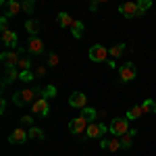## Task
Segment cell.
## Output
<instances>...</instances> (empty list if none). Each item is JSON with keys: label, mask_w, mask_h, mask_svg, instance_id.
I'll list each match as a JSON object with an SVG mask.
<instances>
[{"label": "cell", "mask_w": 156, "mask_h": 156, "mask_svg": "<svg viewBox=\"0 0 156 156\" xmlns=\"http://www.w3.org/2000/svg\"><path fill=\"white\" fill-rule=\"evenodd\" d=\"M100 146L106 148V150H110V152H119L121 148H123L119 137H112V140H100Z\"/></svg>", "instance_id": "obj_15"}, {"label": "cell", "mask_w": 156, "mask_h": 156, "mask_svg": "<svg viewBox=\"0 0 156 156\" xmlns=\"http://www.w3.org/2000/svg\"><path fill=\"white\" fill-rule=\"evenodd\" d=\"M44 75H46V65H44V67H37V69H36V77H44Z\"/></svg>", "instance_id": "obj_32"}, {"label": "cell", "mask_w": 156, "mask_h": 156, "mask_svg": "<svg viewBox=\"0 0 156 156\" xmlns=\"http://www.w3.org/2000/svg\"><path fill=\"white\" fill-rule=\"evenodd\" d=\"M37 98H46V90H42V87H25V90H19V92L12 94V102L17 106H23L29 100L36 102Z\"/></svg>", "instance_id": "obj_1"}, {"label": "cell", "mask_w": 156, "mask_h": 156, "mask_svg": "<svg viewBox=\"0 0 156 156\" xmlns=\"http://www.w3.org/2000/svg\"><path fill=\"white\" fill-rule=\"evenodd\" d=\"M123 52H125V44H115L112 48L108 50V54L112 56V60H115V58H119V56L123 54Z\"/></svg>", "instance_id": "obj_22"}, {"label": "cell", "mask_w": 156, "mask_h": 156, "mask_svg": "<svg viewBox=\"0 0 156 156\" xmlns=\"http://www.w3.org/2000/svg\"><path fill=\"white\" fill-rule=\"evenodd\" d=\"M56 21H58V25H60V27H69V29H71V27H73V23H75V19H73V17L69 15V12H58Z\"/></svg>", "instance_id": "obj_17"}, {"label": "cell", "mask_w": 156, "mask_h": 156, "mask_svg": "<svg viewBox=\"0 0 156 156\" xmlns=\"http://www.w3.org/2000/svg\"><path fill=\"white\" fill-rule=\"evenodd\" d=\"M135 75H137V69H135V65H133V62H125V65H121V67H119L121 81L129 83V81H133V79H135Z\"/></svg>", "instance_id": "obj_6"}, {"label": "cell", "mask_w": 156, "mask_h": 156, "mask_svg": "<svg viewBox=\"0 0 156 156\" xmlns=\"http://www.w3.org/2000/svg\"><path fill=\"white\" fill-rule=\"evenodd\" d=\"M31 112L36 115V117H42V119H46L50 112V104H48V98H37L36 102H31Z\"/></svg>", "instance_id": "obj_5"}, {"label": "cell", "mask_w": 156, "mask_h": 156, "mask_svg": "<svg viewBox=\"0 0 156 156\" xmlns=\"http://www.w3.org/2000/svg\"><path fill=\"white\" fill-rule=\"evenodd\" d=\"M119 12L127 19H135L140 17V9H137V2H123L119 6Z\"/></svg>", "instance_id": "obj_10"}, {"label": "cell", "mask_w": 156, "mask_h": 156, "mask_svg": "<svg viewBox=\"0 0 156 156\" xmlns=\"http://www.w3.org/2000/svg\"><path fill=\"white\" fill-rule=\"evenodd\" d=\"M4 9H6V17H12V15H19V12L23 11V6H21V2H17V0H11V2H4Z\"/></svg>", "instance_id": "obj_16"}, {"label": "cell", "mask_w": 156, "mask_h": 156, "mask_svg": "<svg viewBox=\"0 0 156 156\" xmlns=\"http://www.w3.org/2000/svg\"><path fill=\"white\" fill-rule=\"evenodd\" d=\"M81 115H83V117H85L87 121H92L94 117H96V110H94V108H90V106H87L85 110H81Z\"/></svg>", "instance_id": "obj_29"}, {"label": "cell", "mask_w": 156, "mask_h": 156, "mask_svg": "<svg viewBox=\"0 0 156 156\" xmlns=\"http://www.w3.org/2000/svg\"><path fill=\"white\" fill-rule=\"evenodd\" d=\"M142 108H144V112H156V102L154 100H144Z\"/></svg>", "instance_id": "obj_25"}, {"label": "cell", "mask_w": 156, "mask_h": 156, "mask_svg": "<svg viewBox=\"0 0 156 156\" xmlns=\"http://www.w3.org/2000/svg\"><path fill=\"white\" fill-rule=\"evenodd\" d=\"M87 127H90V121L85 119L83 115H79V117H75V119L69 123V129H71V133H85L87 131Z\"/></svg>", "instance_id": "obj_9"}, {"label": "cell", "mask_w": 156, "mask_h": 156, "mask_svg": "<svg viewBox=\"0 0 156 156\" xmlns=\"http://www.w3.org/2000/svg\"><path fill=\"white\" fill-rule=\"evenodd\" d=\"M21 52H23V50H9V52H4V54L0 56L4 69H17V65H19V60H21Z\"/></svg>", "instance_id": "obj_3"}, {"label": "cell", "mask_w": 156, "mask_h": 156, "mask_svg": "<svg viewBox=\"0 0 156 156\" xmlns=\"http://www.w3.org/2000/svg\"><path fill=\"white\" fill-rule=\"evenodd\" d=\"M19 75H21V73H19V69H4V79H2V85H9L11 81H15Z\"/></svg>", "instance_id": "obj_18"}, {"label": "cell", "mask_w": 156, "mask_h": 156, "mask_svg": "<svg viewBox=\"0 0 156 156\" xmlns=\"http://www.w3.org/2000/svg\"><path fill=\"white\" fill-rule=\"evenodd\" d=\"M106 131H108V127L104 123H90V127L85 131V137H90V140H104Z\"/></svg>", "instance_id": "obj_4"}, {"label": "cell", "mask_w": 156, "mask_h": 156, "mask_svg": "<svg viewBox=\"0 0 156 156\" xmlns=\"http://www.w3.org/2000/svg\"><path fill=\"white\" fill-rule=\"evenodd\" d=\"M34 77H36V73H31V71H23L19 75V79H23V81H31Z\"/></svg>", "instance_id": "obj_30"}, {"label": "cell", "mask_w": 156, "mask_h": 156, "mask_svg": "<svg viewBox=\"0 0 156 156\" xmlns=\"http://www.w3.org/2000/svg\"><path fill=\"white\" fill-rule=\"evenodd\" d=\"M4 108H6V100H0V112H4Z\"/></svg>", "instance_id": "obj_33"}, {"label": "cell", "mask_w": 156, "mask_h": 156, "mask_svg": "<svg viewBox=\"0 0 156 156\" xmlns=\"http://www.w3.org/2000/svg\"><path fill=\"white\" fill-rule=\"evenodd\" d=\"M46 50V44L40 36H29V42H27V52L29 54H44Z\"/></svg>", "instance_id": "obj_8"}, {"label": "cell", "mask_w": 156, "mask_h": 156, "mask_svg": "<svg viewBox=\"0 0 156 156\" xmlns=\"http://www.w3.org/2000/svg\"><path fill=\"white\" fill-rule=\"evenodd\" d=\"M27 137H29L27 131H25L23 127H19V129H15V131L9 135V142H11V144H25V142H27Z\"/></svg>", "instance_id": "obj_12"}, {"label": "cell", "mask_w": 156, "mask_h": 156, "mask_svg": "<svg viewBox=\"0 0 156 156\" xmlns=\"http://www.w3.org/2000/svg\"><path fill=\"white\" fill-rule=\"evenodd\" d=\"M119 140H121V146H123V148H131V144H133V133L131 131L125 133V135H121Z\"/></svg>", "instance_id": "obj_24"}, {"label": "cell", "mask_w": 156, "mask_h": 156, "mask_svg": "<svg viewBox=\"0 0 156 156\" xmlns=\"http://www.w3.org/2000/svg\"><path fill=\"white\" fill-rule=\"evenodd\" d=\"M150 6H152V2H150V0H140V2H137V9H140V17H142V15H144V12L150 9Z\"/></svg>", "instance_id": "obj_26"}, {"label": "cell", "mask_w": 156, "mask_h": 156, "mask_svg": "<svg viewBox=\"0 0 156 156\" xmlns=\"http://www.w3.org/2000/svg\"><path fill=\"white\" fill-rule=\"evenodd\" d=\"M29 67H31V60H29V56H21L19 65H17V69L23 73V71H29Z\"/></svg>", "instance_id": "obj_23"}, {"label": "cell", "mask_w": 156, "mask_h": 156, "mask_svg": "<svg viewBox=\"0 0 156 156\" xmlns=\"http://www.w3.org/2000/svg\"><path fill=\"white\" fill-rule=\"evenodd\" d=\"M31 123H34V117H29V115L21 117V125H29V127H31Z\"/></svg>", "instance_id": "obj_31"}, {"label": "cell", "mask_w": 156, "mask_h": 156, "mask_svg": "<svg viewBox=\"0 0 156 156\" xmlns=\"http://www.w3.org/2000/svg\"><path fill=\"white\" fill-rule=\"evenodd\" d=\"M108 56L110 54L102 44H96L90 48V60H94V62H108Z\"/></svg>", "instance_id": "obj_7"}, {"label": "cell", "mask_w": 156, "mask_h": 156, "mask_svg": "<svg viewBox=\"0 0 156 156\" xmlns=\"http://www.w3.org/2000/svg\"><path fill=\"white\" fill-rule=\"evenodd\" d=\"M58 65V54L56 52H48V67H56Z\"/></svg>", "instance_id": "obj_27"}, {"label": "cell", "mask_w": 156, "mask_h": 156, "mask_svg": "<svg viewBox=\"0 0 156 156\" xmlns=\"http://www.w3.org/2000/svg\"><path fill=\"white\" fill-rule=\"evenodd\" d=\"M27 135H29V140H44V137H46V133L42 131L40 127H29Z\"/></svg>", "instance_id": "obj_21"}, {"label": "cell", "mask_w": 156, "mask_h": 156, "mask_svg": "<svg viewBox=\"0 0 156 156\" xmlns=\"http://www.w3.org/2000/svg\"><path fill=\"white\" fill-rule=\"evenodd\" d=\"M21 6H23V12H27V15H31V12H34V2H31V0L21 2Z\"/></svg>", "instance_id": "obj_28"}, {"label": "cell", "mask_w": 156, "mask_h": 156, "mask_svg": "<svg viewBox=\"0 0 156 156\" xmlns=\"http://www.w3.org/2000/svg\"><path fill=\"white\" fill-rule=\"evenodd\" d=\"M71 34H73L75 40H81V36H83V23L75 19V23H73V27H71Z\"/></svg>", "instance_id": "obj_20"}, {"label": "cell", "mask_w": 156, "mask_h": 156, "mask_svg": "<svg viewBox=\"0 0 156 156\" xmlns=\"http://www.w3.org/2000/svg\"><path fill=\"white\" fill-rule=\"evenodd\" d=\"M69 106L85 110L87 108V96H85L83 92H73L71 96H69Z\"/></svg>", "instance_id": "obj_11"}, {"label": "cell", "mask_w": 156, "mask_h": 156, "mask_svg": "<svg viewBox=\"0 0 156 156\" xmlns=\"http://www.w3.org/2000/svg\"><path fill=\"white\" fill-rule=\"evenodd\" d=\"M144 108H142V104H133V106L127 108V121H137L140 117H144Z\"/></svg>", "instance_id": "obj_14"}, {"label": "cell", "mask_w": 156, "mask_h": 156, "mask_svg": "<svg viewBox=\"0 0 156 156\" xmlns=\"http://www.w3.org/2000/svg\"><path fill=\"white\" fill-rule=\"evenodd\" d=\"M2 42L6 48H17V34L12 29H4L2 31Z\"/></svg>", "instance_id": "obj_13"}, {"label": "cell", "mask_w": 156, "mask_h": 156, "mask_svg": "<svg viewBox=\"0 0 156 156\" xmlns=\"http://www.w3.org/2000/svg\"><path fill=\"white\" fill-rule=\"evenodd\" d=\"M25 29H27V34L37 36V31H40V23H37L36 19H27V21H25Z\"/></svg>", "instance_id": "obj_19"}, {"label": "cell", "mask_w": 156, "mask_h": 156, "mask_svg": "<svg viewBox=\"0 0 156 156\" xmlns=\"http://www.w3.org/2000/svg\"><path fill=\"white\" fill-rule=\"evenodd\" d=\"M108 131L112 133V137H121V135L129 133V121L125 119V117H117V119H112V123L108 125Z\"/></svg>", "instance_id": "obj_2"}]
</instances>
